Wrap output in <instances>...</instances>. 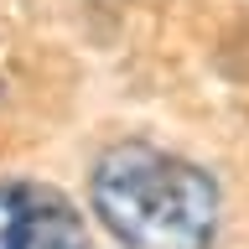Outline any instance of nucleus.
<instances>
[{"mask_svg": "<svg viewBox=\"0 0 249 249\" xmlns=\"http://www.w3.org/2000/svg\"><path fill=\"white\" fill-rule=\"evenodd\" d=\"M0 249H93L68 192L26 177L0 182Z\"/></svg>", "mask_w": 249, "mask_h": 249, "instance_id": "2", "label": "nucleus"}, {"mask_svg": "<svg viewBox=\"0 0 249 249\" xmlns=\"http://www.w3.org/2000/svg\"><path fill=\"white\" fill-rule=\"evenodd\" d=\"M89 202L120 249H213L223 197L197 161L120 140L93 161Z\"/></svg>", "mask_w": 249, "mask_h": 249, "instance_id": "1", "label": "nucleus"}]
</instances>
